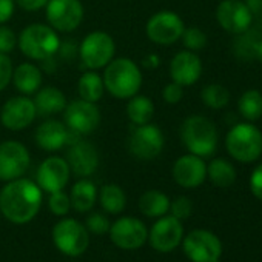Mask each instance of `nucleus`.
Segmentation results:
<instances>
[{
	"mask_svg": "<svg viewBox=\"0 0 262 262\" xmlns=\"http://www.w3.org/2000/svg\"><path fill=\"white\" fill-rule=\"evenodd\" d=\"M42 205V190L30 179L10 181L0 191V211L14 224H27L36 217Z\"/></svg>",
	"mask_w": 262,
	"mask_h": 262,
	"instance_id": "1",
	"label": "nucleus"
},
{
	"mask_svg": "<svg viewBox=\"0 0 262 262\" xmlns=\"http://www.w3.org/2000/svg\"><path fill=\"white\" fill-rule=\"evenodd\" d=\"M103 85L116 99H129L139 93L142 85V73L135 60L128 57L113 59L103 71Z\"/></svg>",
	"mask_w": 262,
	"mask_h": 262,
	"instance_id": "2",
	"label": "nucleus"
},
{
	"mask_svg": "<svg viewBox=\"0 0 262 262\" xmlns=\"http://www.w3.org/2000/svg\"><path fill=\"white\" fill-rule=\"evenodd\" d=\"M181 139L191 155L208 158L217 147V129L210 119L204 116H190L182 123Z\"/></svg>",
	"mask_w": 262,
	"mask_h": 262,
	"instance_id": "3",
	"label": "nucleus"
},
{
	"mask_svg": "<svg viewBox=\"0 0 262 262\" xmlns=\"http://www.w3.org/2000/svg\"><path fill=\"white\" fill-rule=\"evenodd\" d=\"M17 45L24 56L31 60H48L60 48L57 31L45 24H33L22 30Z\"/></svg>",
	"mask_w": 262,
	"mask_h": 262,
	"instance_id": "4",
	"label": "nucleus"
},
{
	"mask_svg": "<svg viewBox=\"0 0 262 262\" xmlns=\"http://www.w3.org/2000/svg\"><path fill=\"white\" fill-rule=\"evenodd\" d=\"M228 155L244 164L256 161L262 153V133L253 123H236L225 138Z\"/></svg>",
	"mask_w": 262,
	"mask_h": 262,
	"instance_id": "5",
	"label": "nucleus"
},
{
	"mask_svg": "<svg viewBox=\"0 0 262 262\" xmlns=\"http://www.w3.org/2000/svg\"><path fill=\"white\" fill-rule=\"evenodd\" d=\"M114 39L105 31H93L86 34L79 47V57L82 63L96 71L105 68L114 57Z\"/></svg>",
	"mask_w": 262,
	"mask_h": 262,
	"instance_id": "6",
	"label": "nucleus"
},
{
	"mask_svg": "<svg viewBox=\"0 0 262 262\" xmlns=\"http://www.w3.org/2000/svg\"><path fill=\"white\" fill-rule=\"evenodd\" d=\"M165 145V138L159 126L153 123L136 125L128 138V150L136 159L151 161L156 159Z\"/></svg>",
	"mask_w": 262,
	"mask_h": 262,
	"instance_id": "7",
	"label": "nucleus"
},
{
	"mask_svg": "<svg viewBox=\"0 0 262 262\" xmlns=\"http://www.w3.org/2000/svg\"><path fill=\"white\" fill-rule=\"evenodd\" d=\"M45 8L48 25L59 33H71L83 20V5L80 0H48Z\"/></svg>",
	"mask_w": 262,
	"mask_h": 262,
	"instance_id": "8",
	"label": "nucleus"
},
{
	"mask_svg": "<svg viewBox=\"0 0 262 262\" xmlns=\"http://www.w3.org/2000/svg\"><path fill=\"white\" fill-rule=\"evenodd\" d=\"M65 125L73 133L82 136L90 135L100 123V110L96 103L77 99L67 103L63 110Z\"/></svg>",
	"mask_w": 262,
	"mask_h": 262,
	"instance_id": "9",
	"label": "nucleus"
},
{
	"mask_svg": "<svg viewBox=\"0 0 262 262\" xmlns=\"http://www.w3.org/2000/svg\"><path fill=\"white\" fill-rule=\"evenodd\" d=\"M185 30L184 20L173 11H158L155 13L147 25V37L156 45H173L176 43Z\"/></svg>",
	"mask_w": 262,
	"mask_h": 262,
	"instance_id": "10",
	"label": "nucleus"
},
{
	"mask_svg": "<svg viewBox=\"0 0 262 262\" xmlns=\"http://www.w3.org/2000/svg\"><path fill=\"white\" fill-rule=\"evenodd\" d=\"M56 247L67 256H80L90 244L88 230L74 219H63L53 230Z\"/></svg>",
	"mask_w": 262,
	"mask_h": 262,
	"instance_id": "11",
	"label": "nucleus"
},
{
	"mask_svg": "<svg viewBox=\"0 0 262 262\" xmlns=\"http://www.w3.org/2000/svg\"><path fill=\"white\" fill-rule=\"evenodd\" d=\"M30 153L22 142H2L0 144V179L10 182L22 178L30 167Z\"/></svg>",
	"mask_w": 262,
	"mask_h": 262,
	"instance_id": "12",
	"label": "nucleus"
},
{
	"mask_svg": "<svg viewBox=\"0 0 262 262\" xmlns=\"http://www.w3.org/2000/svg\"><path fill=\"white\" fill-rule=\"evenodd\" d=\"M184 251L193 262H219L222 245L213 233L194 230L184 239Z\"/></svg>",
	"mask_w": 262,
	"mask_h": 262,
	"instance_id": "13",
	"label": "nucleus"
},
{
	"mask_svg": "<svg viewBox=\"0 0 262 262\" xmlns=\"http://www.w3.org/2000/svg\"><path fill=\"white\" fill-rule=\"evenodd\" d=\"M36 117V105L28 96H16L8 99L0 111V120L10 131H20L28 128Z\"/></svg>",
	"mask_w": 262,
	"mask_h": 262,
	"instance_id": "14",
	"label": "nucleus"
},
{
	"mask_svg": "<svg viewBox=\"0 0 262 262\" xmlns=\"http://www.w3.org/2000/svg\"><path fill=\"white\" fill-rule=\"evenodd\" d=\"M111 241L123 250H136L142 247L148 239V230L145 224L136 217H120L110 227Z\"/></svg>",
	"mask_w": 262,
	"mask_h": 262,
	"instance_id": "15",
	"label": "nucleus"
},
{
	"mask_svg": "<svg viewBox=\"0 0 262 262\" xmlns=\"http://www.w3.org/2000/svg\"><path fill=\"white\" fill-rule=\"evenodd\" d=\"M219 25L231 34H244L253 22V14L242 0H224L216 10Z\"/></svg>",
	"mask_w": 262,
	"mask_h": 262,
	"instance_id": "16",
	"label": "nucleus"
},
{
	"mask_svg": "<svg viewBox=\"0 0 262 262\" xmlns=\"http://www.w3.org/2000/svg\"><path fill=\"white\" fill-rule=\"evenodd\" d=\"M71 170L63 158L51 156L47 158L37 170V185L47 193L63 190L70 181Z\"/></svg>",
	"mask_w": 262,
	"mask_h": 262,
	"instance_id": "17",
	"label": "nucleus"
},
{
	"mask_svg": "<svg viewBox=\"0 0 262 262\" xmlns=\"http://www.w3.org/2000/svg\"><path fill=\"white\" fill-rule=\"evenodd\" d=\"M71 173L79 178H88L96 173L99 167V153L88 141H76L71 144L67 159Z\"/></svg>",
	"mask_w": 262,
	"mask_h": 262,
	"instance_id": "18",
	"label": "nucleus"
},
{
	"mask_svg": "<svg viewBox=\"0 0 262 262\" xmlns=\"http://www.w3.org/2000/svg\"><path fill=\"white\" fill-rule=\"evenodd\" d=\"M182 234L184 228L181 221L174 216H167L159 219L153 225L150 231V242L155 250L161 253H168L181 244Z\"/></svg>",
	"mask_w": 262,
	"mask_h": 262,
	"instance_id": "19",
	"label": "nucleus"
},
{
	"mask_svg": "<svg viewBox=\"0 0 262 262\" xmlns=\"http://www.w3.org/2000/svg\"><path fill=\"white\" fill-rule=\"evenodd\" d=\"M201 74L202 62L194 51H179L170 62V77L182 86L196 83Z\"/></svg>",
	"mask_w": 262,
	"mask_h": 262,
	"instance_id": "20",
	"label": "nucleus"
},
{
	"mask_svg": "<svg viewBox=\"0 0 262 262\" xmlns=\"http://www.w3.org/2000/svg\"><path fill=\"white\" fill-rule=\"evenodd\" d=\"M207 176V165L202 158L196 155L181 156L173 165V178L184 188L199 187Z\"/></svg>",
	"mask_w": 262,
	"mask_h": 262,
	"instance_id": "21",
	"label": "nucleus"
},
{
	"mask_svg": "<svg viewBox=\"0 0 262 262\" xmlns=\"http://www.w3.org/2000/svg\"><path fill=\"white\" fill-rule=\"evenodd\" d=\"M70 142V129L63 122L48 119L36 129V144L48 153L59 151Z\"/></svg>",
	"mask_w": 262,
	"mask_h": 262,
	"instance_id": "22",
	"label": "nucleus"
},
{
	"mask_svg": "<svg viewBox=\"0 0 262 262\" xmlns=\"http://www.w3.org/2000/svg\"><path fill=\"white\" fill-rule=\"evenodd\" d=\"M33 102L36 105L37 116H42V117L59 114L67 106V97L63 91H60L57 86H45V88L37 90Z\"/></svg>",
	"mask_w": 262,
	"mask_h": 262,
	"instance_id": "23",
	"label": "nucleus"
},
{
	"mask_svg": "<svg viewBox=\"0 0 262 262\" xmlns=\"http://www.w3.org/2000/svg\"><path fill=\"white\" fill-rule=\"evenodd\" d=\"M13 83L24 96L34 94L42 85V71L31 62L20 63L13 71Z\"/></svg>",
	"mask_w": 262,
	"mask_h": 262,
	"instance_id": "24",
	"label": "nucleus"
},
{
	"mask_svg": "<svg viewBox=\"0 0 262 262\" xmlns=\"http://www.w3.org/2000/svg\"><path fill=\"white\" fill-rule=\"evenodd\" d=\"M96 199H97V190L91 181L82 179L73 185L70 193V202H71V208H74L76 211L85 213L91 210L93 205L96 204Z\"/></svg>",
	"mask_w": 262,
	"mask_h": 262,
	"instance_id": "25",
	"label": "nucleus"
},
{
	"mask_svg": "<svg viewBox=\"0 0 262 262\" xmlns=\"http://www.w3.org/2000/svg\"><path fill=\"white\" fill-rule=\"evenodd\" d=\"M155 114V103L150 97L136 94L128 99L126 103V116L131 123L135 125H145L150 123Z\"/></svg>",
	"mask_w": 262,
	"mask_h": 262,
	"instance_id": "26",
	"label": "nucleus"
},
{
	"mask_svg": "<svg viewBox=\"0 0 262 262\" xmlns=\"http://www.w3.org/2000/svg\"><path fill=\"white\" fill-rule=\"evenodd\" d=\"M77 93H79L80 99L97 103L105 93V85H103L102 76L97 74L96 71L83 73L77 82Z\"/></svg>",
	"mask_w": 262,
	"mask_h": 262,
	"instance_id": "27",
	"label": "nucleus"
},
{
	"mask_svg": "<svg viewBox=\"0 0 262 262\" xmlns=\"http://www.w3.org/2000/svg\"><path fill=\"white\" fill-rule=\"evenodd\" d=\"M139 208L148 217H159L170 210V199L159 190H148L141 196Z\"/></svg>",
	"mask_w": 262,
	"mask_h": 262,
	"instance_id": "28",
	"label": "nucleus"
},
{
	"mask_svg": "<svg viewBox=\"0 0 262 262\" xmlns=\"http://www.w3.org/2000/svg\"><path fill=\"white\" fill-rule=\"evenodd\" d=\"M207 176L216 187H221V188H227L233 185V182L236 181L234 167L225 159L211 161L210 165L207 167Z\"/></svg>",
	"mask_w": 262,
	"mask_h": 262,
	"instance_id": "29",
	"label": "nucleus"
},
{
	"mask_svg": "<svg viewBox=\"0 0 262 262\" xmlns=\"http://www.w3.org/2000/svg\"><path fill=\"white\" fill-rule=\"evenodd\" d=\"M126 196L123 190L116 184H106L100 190V205L106 213L117 214L125 208Z\"/></svg>",
	"mask_w": 262,
	"mask_h": 262,
	"instance_id": "30",
	"label": "nucleus"
},
{
	"mask_svg": "<svg viewBox=\"0 0 262 262\" xmlns=\"http://www.w3.org/2000/svg\"><path fill=\"white\" fill-rule=\"evenodd\" d=\"M237 110L247 120H257L262 117V94L257 90L245 91L237 102Z\"/></svg>",
	"mask_w": 262,
	"mask_h": 262,
	"instance_id": "31",
	"label": "nucleus"
},
{
	"mask_svg": "<svg viewBox=\"0 0 262 262\" xmlns=\"http://www.w3.org/2000/svg\"><path fill=\"white\" fill-rule=\"evenodd\" d=\"M202 102L213 110H221L230 102V91L219 83H210L201 91Z\"/></svg>",
	"mask_w": 262,
	"mask_h": 262,
	"instance_id": "32",
	"label": "nucleus"
},
{
	"mask_svg": "<svg viewBox=\"0 0 262 262\" xmlns=\"http://www.w3.org/2000/svg\"><path fill=\"white\" fill-rule=\"evenodd\" d=\"M182 43L188 51H199L207 45V36L202 30H199L198 27H190L185 28L182 36Z\"/></svg>",
	"mask_w": 262,
	"mask_h": 262,
	"instance_id": "33",
	"label": "nucleus"
},
{
	"mask_svg": "<svg viewBox=\"0 0 262 262\" xmlns=\"http://www.w3.org/2000/svg\"><path fill=\"white\" fill-rule=\"evenodd\" d=\"M48 205L50 210L56 214V216H63L70 211L71 208V202H70V196L67 193H63L62 190L50 193V199H48Z\"/></svg>",
	"mask_w": 262,
	"mask_h": 262,
	"instance_id": "34",
	"label": "nucleus"
},
{
	"mask_svg": "<svg viewBox=\"0 0 262 262\" xmlns=\"http://www.w3.org/2000/svg\"><path fill=\"white\" fill-rule=\"evenodd\" d=\"M170 210H171V216L182 221V219L190 217V214L193 211V204H191V201L188 198L179 196L170 204Z\"/></svg>",
	"mask_w": 262,
	"mask_h": 262,
	"instance_id": "35",
	"label": "nucleus"
},
{
	"mask_svg": "<svg viewBox=\"0 0 262 262\" xmlns=\"http://www.w3.org/2000/svg\"><path fill=\"white\" fill-rule=\"evenodd\" d=\"M110 221L105 214L93 213L86 217V230H90L94 234H105L110 231Z\"/></svg>",
	"mask_w": 262,
	"mask_h": 262,
	"instance_id": "36",
	"label": "nucleus"
},
{
	"mask_svg": "<svg viewBox=\"0 0 262 262\" xmlns=\"http://www.w3.org/2000/svg\"><path fill=\"white\" fill-rule=\"evenodd\" d=\"M17 47V36L16 33L5 25H0V53L10 54Z\"/></svg>",
	"mask_w": 262,
	"mask_h": 262,
	"instance_id": "37",
	"label": "nucleus"
},
{
	"mask_svg": "<svg viewBox=\"0 0 262 262\" xmlns=\"http://www.w3.org/2000/svg\"><path fill=\"white\" fill-rule=\"evenodd\" d=\"M13 62L8 54L0 53V91H4L13 79Z\"/></svg>",
	"mask_w": 262,
	"mask_h": 262,
	"instance_id": "38",
	"label": "nucleus"
},
{
	"mask_svg": "<svg viewBox=\"0 0 262 262\" xmlns=\"http://www.w3.org/2000/svg\"><path fill=\"white\" fill-rule=\"evenodd\" d=\"M162 97L167 103L170 105H176L182 100L184 97V86L176 83V82H171L168 85H165L164 91H162Z\"/></svg>",
	"mask_w": 262,
	"mask_h": 262,
	"instance_id": "39",
	"label": "nucleus"
},
{
	"mask_svg": "<svg viewBox=\"0 0 262 262\" xmlns=\"http://www.w3.org/2000/svg\"><path fill=\"white\" fill-rule=\"evenodd\" d=\"M250 188H251V193L262 201V164L259 167L254 168V171L251 173V178H250Z\"/></svg>",
	"mask_w": 262,
	"mask_h": 262,
	"instance_id": "40",
	"label": "nucleus"
},
{
	"mask_svg": "<svg viewBox=\"0 0 262 262\" xmlns=\"http://www.w3.org/2000/svg\"><path fill=\"white\" fill-rule=\"evenodd\" d=\"M14 8H16L14 0H0V25H4L13 17Z\"/></svg>",
	"mask_w": 262,
	"mask_h": 262,
	"instance_id": "41",
	"label": "nucleus"
},
{
	"mask_svg": "<svg viewBox=\"0 0 262 262\" xmlns=\"http://www.w3.org/2000/svg\"><path fill=\"white\" fill-rule=\"evenodd\" d=\"M14 2L25 11H30V13H34V11H39L42 8L47 7L48 0H14Z\"/></svg>",
	"mask_w": 262,
	"mask_h": 262,
	"instance_id": "42",
	"label": "nucleus"
},
{
	"mask_svg": "<svg viewBox=\"0 0 262 262\" xmlns=\"http://www.w3.org/2000/svg\"><path fill=\"white\" fill-rule=\"evenodd\" d=\"M159 57L156 56V54H150V56H147V57H144V60H142V65L145 67V68H148V70H155V68H158L159 67Z\"/></svg>",
	"mask_w": 262,
	"mask_h": 262,
	"instance_id": "43",
	"label": "nucleus"
},
{
	"mask_svg": "<svg viewBox=\"0 0 262 262\" xmlns=\"http://www.w3.org/2000/svg\"><path fill=\"white\" fill-rule=\"evenodd\" d=\"M245 5L248 7V10L251 11V14L262 11V0H247Z\"/></svg>",
	"mask_w": 262,
	"mask_h": 262,
	"instance_id": "44",
	"label": "nucleus"
},
{
	"mask_svg": "<svg viewBox=\"0 0 262 262\" xmlns=\"http://www.w3.org/2000/svg\"><path fill=\"white\" fill-rule=\"evenodd\" d=\"M254 56L262 62V40H257L256 43V51H254Z\"/></svg>",
	"mask_w": 262,
	"mask_h": 262,
	"instance_id": "45",
	"label": "nucleus"
}]
</instances>
